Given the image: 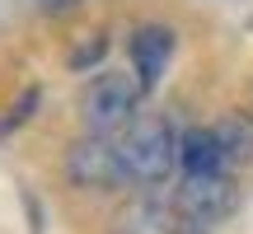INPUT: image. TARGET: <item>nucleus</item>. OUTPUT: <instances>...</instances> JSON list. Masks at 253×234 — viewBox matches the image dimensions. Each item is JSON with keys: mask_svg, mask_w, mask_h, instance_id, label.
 Returning <instances> with one entry per match:
<instances>
[{"mask_svg": "<svg viewBox=\"0 0 253 234\" xmlns=\"http://www.w3.org/2000/svg\"><path fill=\"white\" fill-rule=\"evenodd\" d=\"M173 225H178V216H173L164 201L136 197V201H126V206L118 211L113 234H173Z\"/></svg>", "mask_w": 253, "mask_h": 234, "instance_id": "obj_7", "label": "nucleus"}, {"mask_svg": "<svg viewBox=\"0 0 253 234\" xmlns=\"http://www.w3.org/2000/svg\"><path fill=\"white\" fill-rule=\"evenodd\" d=\"M19 197H24V211H28V234H42V206L33 201L28 188H19Z\"/></svg>", "mask_w": 253, "mask_h": 234, "instance_id": "obj_11", "label": "nucleus"}, {"mask_svg": "<svg viewBox=\"0 0 253 234\" xmlns=\"http://www.w3.org/2000/svg\"><path fill=\"white\" fill-rule=\"evenodd\" d=\"M118 159H122L126 183H145V188L164 183L173 173V164H178V141H173L169 122L150 117V113L131 117L126 131L118 136Z\"/></svg>", "mask_w": 253, "mask_h": 234, "instance_id": "obj_1", "label": "nucleus"}, {"mask_svg": "<svg viewBox=\"0 0 253 234\" xmlns=\"http://www.w3.org/2000/svg\"><path fill=\"white\" fill-rule=\"evenodd\" d=\"M136 103H141V84L126 71H99L84 89V117L94 136H113L118 126H126L136 117Z\"/></svg>", "mask_w": 253, "mask_h": 234, "instance_id": "obj_2", "label": "nucleus"}, {"mask_svg": "<svg viewBox=\"0 0 253 234\" xmlns=\"http://www.w3.org/2000/svg\"><path fill=\"white\" fill-rule=\"evenodd\" d=\"M235 178L211 173V178H183L178 188V220L183 225H216L235 211Z\"/></svg>", "mask_w": 253, "mask_h": 234, "instance_id": "obj_4", "label": "nucleus"}, {"mask_svg": "<svg viewBox=\"0 0 253 234\" xmlns=\"http://www.w3.org/2000/svg\"><path fill=\"white\" fill-rule=\"evenodd\" d=\"M103 52H108V38L103 33H84V42H75L71 52H66V66H71V71H89L94 61H103Z\"/></svg>", "mask_w": 253, "mask_h": 234, "instance_id": "obj_10", "label": "nucleus"}, {"mask_svg": "<svg viewBox=\"0 0 253 234\" xmlns=\"http://www.w3.org/2000/svg\"><path fill=\"white\" fill-rule=\"evenodd\" d=\"M61 169H66V178H71L75 188H89V192H108V188H118V183H126L113 136H84V141H75L71 150H66Z\"/></svg>", "mask_w": 253, "mask_h": 234, "instance_id": "obj_3", "label": "nucleus"}, {"mask_svg": "<svg viewBox=\"0 0 253 234\" xmlns=\"http://www.w3.org/2000/svg\"><path fill=\"white\" fill-rule=\"evenodd\" d=\"M178 164H183V178H211V173H230L225 169V155H220L211 126H188L178 136Z\"/></svg>", "mask_w": 253, "mask_h": 234, "instance_id": "obj_6", "label": "nucleus"}, {"mask_svg": "<svg viewBox=\"0 0 253 234\" xmlns=\"http://www.w3.org/2000/svg\"><path fill=\"white\" fill-rule=\"evenodd\" d=\"M211 136H216L220 155H225V169L253 159V113H225L211 126Z\"/></svg>", "mask_w": 253, "mask_h": 234, "instance_id": "obj_8", "label": "nucleus"}, {"mask_svg": "<svg viewBox=\"0 0 253 234\" xmlns=\"http://www.w3.org/2000/svg\"><path fill=\"white\" fill-rule=\"evenodd\" d=\"M173 47H178V33H173L169 24H136L126 52H131L141 94H150L155 84L164 80V71H169V61H173Z\"/></svg>", "mask_w": 253, "mask_h": 234, "instance_id": "obj_5", "label": "nucleus"}, {"mask_svg": "<svg viewBox=\"0 0 253 234\" xmlns=\"http://www.w3.org/2000/svg\"><path fill=\"white\" fill-rule=\"evenodd\" d=\"M38 9H42V14H75L80 0H38Z\"/></svg>", "mask_w": 253, "mask_h": 234, "instance_id": "obj_12", "label": "nucleus"}, {"mask_svg": "<svg viewBox=\"0 0 253 234\" xmlns=\"http://www.w3.org/2000/svg\"><path fill=\"white\" fill-rule=\"evenodd\" d=\"M38 103H42V84H28V89H19V99L9 103V113L0 117V141H5L9 131H19V126H24L28 117L38 113Z\"/></svg>", "mask_w": 253, "mask_h": 234, "instance_id": "obj_9", "label": "nucleus"}]
</instances>
